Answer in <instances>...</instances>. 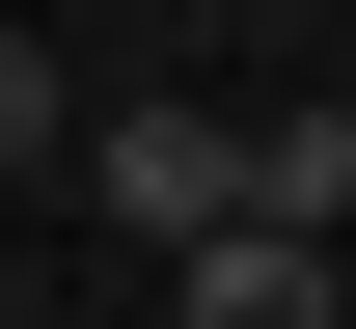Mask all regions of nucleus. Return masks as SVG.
<instances>
[{"instance_id": "f03ea898", "label": "nucleus", "mask_w": 356, "mask_h": 329, "mask_svg": "<svg viewBox=\"0 0 356 329\" xmlns=\"http://www.w3.org/2000/svg\"><path fill=\"white\" fill-rule=\"evenodd\" d=\"M165 329H329V247H302V220H220V247L165 275Z\"/></svg>"}, {"instance_id": "f257e3e1", "label": "nucleus", "mask_w": 356, "mask_h": 329, "mask_svg": "<svg viewBox=\"0 0 356 329\" xmlns=\"http://www.w3.org/2000/svg\"><path fill=\"white\" fill-rule=\"evenodd\" d=\"M83 192H110L137 247H165V275H192V247L247 220V138H220V110H83Z\"/></svg>"}, {"instance_id": "7ed1b4c3", "label": "nucleus", "mask_w": 356, "mask_h": 329, "mask_svg": "<svg viewBox=\"0 0 356 329\" xmlns=\"http://www.w3.org/2000/svg\"><path fill=\"white\" fill-rule=\"evenodd\" d=\"M247 220H302V247L356 220V110H247Z\"/></svg>"}, {"instance_id": "20e7f679", "label": "nucleus", "mask_w": 356, "mask_h": 329, "mask_svg": "<svg viewBox=\"0 0 356 329\" xmlns=\"http://www.w3.org/2000/svg\"><path fill=\"white\" fill-rule=\"evenodd\" d=\"M0 165H83V110H55V55L0 28Z\"/></svg>"}]
</instances>
